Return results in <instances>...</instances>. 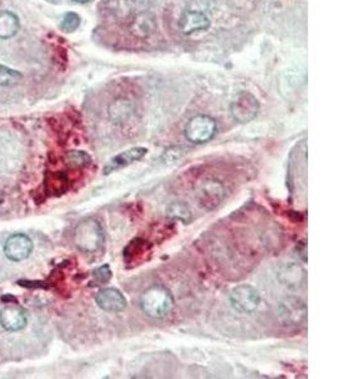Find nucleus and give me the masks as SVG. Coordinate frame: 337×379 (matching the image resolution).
<instances>
[{"instance_id": "obj_1", "label": "nucleus", "mask_w": 337, "mask_h": 379, "mask_svg": "<svg viewBox=\"0 0 337 379\" xmlns=\"http://www.w3.org/2000/svg\"><path fill=\"white\" fill-rule=\"evenodd\" d=\"M174 306L172 294L163 286H152L141 296V309L152 318H165Z\"/></svg>"}, {"instance_id": "obj_2", "label": "nucleus", "mask_w": 337, "mask_h": 379, "mask_svg": "<svg viewBox=\"0 0 337 379\" xmlns=\"http://www.w3.org/2000/svg\"><path fill=\"white\" fill-rule=\"evenodd\" d=\"M105 242V235L100 223L94 219L81 221L75 229L74 243L76 248L83 253H95Z\"/></svg>"}, {"instance_id": "obj_3", "label": "nucleus", "mask_w": 337, "mask_h": 379, "mask_svg": "<svg viewBox=\"0 0 337 379\" xmlns=\"http://www.w3.org/2000/svg\"><path fill=\"white\" fill-rule=\"evenodd\" d=\"M277 318L282 325H303L307 320V306L298 297H285L278 303Z\"/></svg>"}, {"instance_id": "obj_4", "label": "nucleus", "mask_w": 337, "mask_h": 379, "mask_svg": "<svg viewBox=\"0 0 337 379\" xmlns=\"http://www.w3.org/2000/svg\"><path fill=\"white\" fill-rule=\"evenodd\" d=\"M218 125L209 115H196L188 121L185 136L190 142L196 144L207 143L216 134Z\"/></svg>"}, {"instance_id": "obj_5", "label": "nucleus", "mask_w": 337, "mask_h": 379, "mask_svg": "<svg viewBox=\"0 0 337 379\" xmlns=\"http://www.w3.org/2000/svg\"><path fill=\"white\" fill-rule=\"evenodd\" d=\"M196 201L205 210H214L226 197V187L223 182L209 178L201 182L196 189Z\"/></svg>"}, {"instance_id": "obj_6", "label": "nucleus", "mask_w": 337, "mask_h": 379, "mask_svg": "<svg viewBox=\"0 0 337 379\" xmlns=\"http://www.w3.org/2000/svg\"><path fill=\"white\" fill-rule=\"evenodd\" d=\"M230 303L234 310L240 314L254 312L262 303V296L256 288L250 285H240L232 288L230 292Z\"/></svg>"}, {"instance_id": "obj_7", "label": "nucleus", "mask_w": 337, "mask_h": 379, "mask_svg": "<svg viewBox=\"0 0 337 379\" xmlns=\"http://www.w3.org/2000/svg\"><path fill=\"white\" fill-rule=\"evenodd\" d=\"M259 109L261 105L258 99L255 98L253 94L243 91L232 101L230 105V114L234 121H238L240 124H247L256 118Z\"/></svg>"}, {"instance_id": "obj_8", "label": "nucleus", "mask_w": 337, "mask_h": 379, "mask_svg": "<svg viewBox=\"0 0 337 379\" xmlns=\"http://www.w3.org/2000/svg\"><path fill=\"white\" fill-rule=\"evenodd\" d=\"M33 250V242L28 235L18 234L10 235L4 244V253L8 259L13 262H21L30 257Z\"/></svg>"}, {"instance_id": "obj_9", "label": "nucleus", "mask_w": 337, "mask_h": 379, "mask_svg": "<svg viewBox=\"0 0 337 379\" xmlns=\"http://www.w3.org/2000/svg\"><path fill=\"white\" fill-rule=\"evenodd\" d=\"M28 315L21 306L10 305L0 310V325L7 331H19L27 326Z\"/></svg>"}, {"instance_id": "obj_10", "label": "nucleus", "mask_w": 337, "mask_h": 379, "mask_svg": "<svg viewBox=\"0 0 337 379\" xmlns=\"http://www.w3.org/2000/svg\"><path fill=\"white\" fill-rule=\"evenodd\" d=\"M99 307L106 312H120L127 307L125 296L118 288H104L95 296Z\"/></svg>"}, {"instance_id": "obj_11", "label": "nucleus", "mask_w": 337, "mask_h": 379, "mask_svg": "<svg viewBox=\"0 0 337 379\" xmlns=\"http://www.w3.org/2000/svg\"><path fill=\"white\" fill-rule=\"evenodd\" d=\"M147 152L148 150L143 147H134L127 151L121 152L106 163V166L104 167V174H110L115 171H119L124 167L133 165L136 161H141L147 154Z\"/></svg>"}, {"instance_id": "obj_12", "label": "nucleus", "mask_w": 337, "mask_h": 379, "mask_svg": "<svg viewBox=\"0 0 337 379\" xmlns=\"http://www.w3.org/2000/svg\"><path fill=\"white\" fill-rule=\"evenodd\" d=\"M152 245L150 242L142 238H135L127 244L124 249V262L129 267L142 265L144 260L148 259Z\"/></svg>"}, {"instance_id": "obj_13", "label": "nucleus", "mask_w": 337, "mask_h": 379, "mask_svg": "<svg viewBox=\"0 0 337 379\" xmlns=\"http://www.w3.org/2000/svg\"><path fill=\"white\" fill-rule=\"evenodd\" d=\"M210 18L203 12L191 10L183 13L180 19V28L185 34H194L195 32L207 30L210 28Z\"/></svg>"}, {"instance_id": "obj_14", "label": "nucleus", "mask_w": 337, "mask_h": 379, "mask_svg": "<svg viewBox=\"0 0 337 379\" xmlns=\"http://www.w3.org/2000/svg\"><path fill=\"white\" fill-rule=\"evenodd\" d=\"M129 28H130L132 34L139 39L150 37L157 28L156 17L150 12L138 13V14H135L133 21L130 22Z\"/></svg>"}, {"instance_id": "obj_15", "label": "nucleus", "mask_w": 337, "mask_h": 379, "mask_svg": "<svg viewBox=\"0 0 337 379\" xmlns=\"http://www.w3.org/2000/svg\"><path fill=\"white\" fill-rule=\"evenodd\" d=\"M279 280L282 282V285H285V287L297 289L305 285L306 272L300 265L291 263V265H285L279 271Z\"/></svg>"}, {"instance_id": "obj_16", "label": "nucleus", "mask_w": 337, "mask_h": 379, "mask_svg": "<svg viewBox=\"0 0 337 379\" xmlns=\"http://www.w3.org/2000/svg\"><path fill=\"white\" fill-rule=\"evenodd\" d=\"M134 113V105L127 99H116L109 105V116L112 123L121 124L127 121Z\"/></svg>"}, {"instance_id": "obj_17", "label": "nucleus", "mask_w": 337, "mask_h": 379, "mask_svg": "<svg viewBox=\"0 0 337 379\" xmlns=\"http://www.w3.org/2000/svg\"><path fill=\"white\" fill-rule=\"evenodd\" d=\"M19 30V19L12 12H0V38L13 37Z\"/></svg>"}, {"instance_id": "obj_18", "label": "nucleus", "mask_w": 337, "mask_h": 379, "mask_svg": "<svg viewBox=\"0 0 337 379\" xmlns=\"http://www.w3.org/2000/svg\"><path fill=\"white\" fill-rule=\"evenodd\" d=\"M167 215L172 220H180L182 223H190L192 219V212L187 205L183 203H173L168 206Z\"/></svg>"}, {"instance_id": "obj_19", "label": "nucleus", "mask_w": 337, "mask_h": 379, "mask_svg": "<svg viewBox=\"0 0 337 379\" xmlns=\"http://www.w3.org/2000/svg\"><path fill=\"white\" fill-rule=\"evenodd\" d=\"M21 79L22 75L18 71L3 65L0 66V86H13L15 83H19Z\"/></svg>"}, {"instance_id": "obj_20", "label": "nucleus", "mask_w": 337, "mask_h": 379, "mask_svg": "<svg viewBox=\"0 0 337 379\" xmlns=\"http://www.w3.org/2000/svg\"><path fill=\"white\" fill-rule=\"evenodd\" d=\"M185 148H182L180 145H176V147H170L168 150H165L163 152V154L159 158V162L162 165H172L174 162L180 161L183 154H185Z\"/></svg>"}, {"instance_id": "obj_21", "label": "nucleus", "mask_w": 337, "mask_h": 379, "mask_svg": "<svg viewBox=\"0 0 337 379\" xmlns=\"http://www.w3.org/2000/svg\"><path fill=\"white\" fill-rule=\"evenodd\" d=\"M66 163L71 167H83L91 162L90 156L81 151H71L66 154Z\"/></svg>"}, {"instance_id": "obj_22", "label": "nucleus", "mask_w": 337, "mask_h": 379, "mask_svg": "<svg viewBox=\"0 0 337 379\" xmlns=\"http://www.w3.org/2000/svg\"><path fill=\"white\" fill-rule=\"evenodd\" d=\"M47 187L51 192L62 194L68 189V178L62 174H54L51 176L50 181H47Z\"/></svg>"}, {"instance_id": "obj_23", "label": "nucleus", "mask_w": 337, "mask_h": 379, "mask_svg": "<svg viewBox=\"0 0 337 379\" xmlns=\"http://www.w3.org/2000/svg\"><path fill=\"white\" fill-rule=\"evenodd\" d=\"M80 23H81V18L79 14L70 12L62 17L60 23L61 30L65 32H74L80 27Z\"/></svg>"}, {"instance_id": "obj_24", "label": "nucleus", "mask_w": 337, "mask_h": 379, "mask_svg": "<svg viewBox=\"0 0 337 379\" xmlns=\"http://www.w3.org/2000/svg\"><path fill=\"white\" fill-rule=\"evenodd\" d=\"M94 277L96 278L99 283H105L108 280L112 278V271L109 268V265H103L98 268L95 272H94Z\"/></svg>"}, {"instance_id": "obj_25", "label": "nucleus", "mask_w": 337, "mask_h": 379, "mask_svg": "<svg viewBox=\"0 0 337 379\" xmlns=\"http://www.w3.org/2000/svg\"><path fill=\"white\" fill-rule=\"evenodd\" d=\"M76 3H80V4H86V3H91L92 0H74Z\"/></svg>"}]
</instances>
